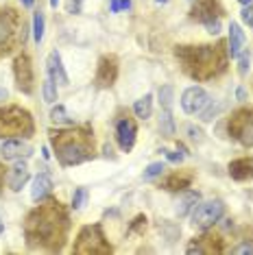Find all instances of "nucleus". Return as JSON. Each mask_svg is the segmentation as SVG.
Wrapping results in <instances>:
<instances>
[{"label":"nucleus","mask_w":253,"mask_h":255,"mask_svg":"<svg viewBox=\"0 0 253 255\" xmlns=\"http://www.w3.org/2000/svg\"><path fill=\"white\" fill-rule=\"evenodd\" d=\"M53 146L57 150V157L63 166H74L81 164L90 157V142L85 133H77V131H63L50 137Z\"/></svg>","instance_id":"obj_1"},{"label":"nucleus","mask_w":253,"mask_h":255,"mask_svg":"<svg viewBox=\"0 0 253 255\" xmlns=\"http://www.w3.org/2000/svg\"><path fill=\"white\" fill-rule=\"evenodd\" d=\"M177 57L186 63L188 72L194 79H210L214 77V63L218 57L216 46H181Z\"/></svg>","instance_id":"obj_2"},{"label":"nucleus","mask_w":253,"mask_h":255,"mask_svg":"<svg viewBox=\"0 0 253 255\" xmlns=\"http://www.w3.org/2000/svg\"><path fill=\"white\" fill-rule=\"evenodd\" d=\"M57 212H59V207H50V210H42L33 212L31 216L26 220V234L31 240H39V242H53V238L57 234V227H59V223H57Z\"/></svg>","instance_id":"obj_3"},{"label":"nucleus","mask_w":253,"mask_h":255,"mask_svg":"<svg viewBox=\"0 0 253 255\" xmlns=\"http://www.w3.org/2000/svg\"><path fill=\"white\" fill-rule=\"evenodd\" d=\"M33 131V123L28 112L20 107L0 109V137L2 135H26Z\"/></svg>","instance_id":"obj_4"},{"label":"nucleus","mask_w":253,"mask_h":255,"mask_svg":"<svg viewBox=\"0 0 253 255\" xmlns=\"http://www.w3.org/2000/svg\"><path fill=\"white\" fill-rule=\"evenodd\" d=\"M225 212V205L223 201H205L199 203L192 212V225L199 229H210L214 223H218Z\"/></svg>","instance_id":"obj_5"},{"label":"nucleus","mask_w":253,"mask_h":255,"mask_svg":"<svg viewBox=\"0 0 253 255\" xmlns=\"http://www.w3.org/2000/svg\"><path fill=\"white\" fill-rule=\"evenodd\" d=\"M229 133L238 137L245 146H253V112L249 109L236 112L234 118L229 120Z\"/></svg>","instance_id":"obj_6"},{"label":"nucleus","mask_w":253,"mask_h":255,"mask_svg":"<svg viewBox=\"0 0 253 255\" xmlns=\"http://www.w3.org/2000/svg\"><path fill=\"white\" fill-rule=\"evenodd\" d=\"M208 103H210V94L203 88H199V85H194V88H188L181 94V109L186 114H190V116L201 114L205 107H208Z\"/></svg>","instance_id":"obj_7"},{"label":"nucleus","mask_w":253,"mask_h":255,"mask_svg":"<svg viewBox=\"0 0 253 255\" xmlns=\"http://www.w3.org/2000/svg\"><path fill=\"white\" fill-rule=\"evenodd\" d=\"M13 74H15L18 90L24 92V94H31V92H33V66H31L28 55H18V57H15Z\"/></svg>","instance_id":"obj_8"},{"label":"nucleus","mask_w":253,"mask_h":255,"mask_svg":"<svg viewBox=\"0 0 253 255\" xmlns=\"http://www.w3.org/2000/svg\"><path fill=\"white\" fill-rule=\"evenodd\" d=\"M31 146L22 140V137H9L0 144V157L4 161H18L22 157H28L31 155Z\"/></svg>","instance_id":"obj_9"},{"label":"nucleus","mask_w":253,"mask_h":255,"mask_svg":"<svg viewBox=\"0 0 253 255\" xmlns=\"http://www.w3.org/2000/svg\"><path fill=\"white\" fill-rule=\"evenodd\" d=\"M135 135H137V129H135L133 120H131V118L118 120V125H116V142H118L120 150H125V153H126V150L133 148Z\"/></svg>","instance_id":"obj_10"},{"label":"nucleus","mask_w":253,"mask_h":255,"mask_svg":"<svg viewBox=\"0 0 253 255\" xmlns=\"http://www.w3.org/2000/svg\"><path fill=\"white\" fill-rule=\"evenodd\" d=\"M118 77V63L114 57H103L99 63V72H96V83L101 88H109L114 85V81Z\"/></svg>","instance_id":"obj_11"},{"label":"nucleus","mask_w":253,"mask_h":255,"mask_svg":"<svg viewBox=\"0 0 253 255\" xmlns=\"http://www.w3.org/2000/svg\"><path fill=\"white\" fill-rule=\"evenodd\" d=\"M46 66H48V77L55 81L57 85H68L70 83V79H68L66 70H63V63H61V55L53 50V53L48 55V61H46Z\"/></svg>","instance_id":"obj_12"},{"label":"nucleus","mask_w":253,"mask_h":255,"mask_svg":"<svg viewBox=\"0 0 253 255\" xmlns=\"http://www.w3.org/2000/svg\"><path fill=\"white\" fill-rule=\"evenodd\" d=\"M229 177L236 181H247L253 177V157H240L229 164Z\"/></svg>","instance_id":"obj_13"},{"label":"nucleus","mask_w":253,"mask_h":255,"mask_svg":"<svg viewBox=\"0 0 253 255\" xmlns=\"http://www.w3.org/2000/svg\"><path fill=\"white\" fill-rule=\"evenodd\" d=\"M28 177H31V172H28V166L24 164V161H18V164H15L9 170V177H7L9 188L13 190V192H18V190H22L26 185Z\"/></svg>","instance_id":"obj_14"},{"label":"nucleus","mask_w":253,"mask_h":255,"mask_svg":"<svg viewBox=\"0 0 253 255\" xmlns=\"http://www.w3.org/2000/svg\"><path fill=\"white\" fill-rule=\"evenodd\" d=\"M192 15L197 20H201L203 24L216 20L218 13H216V0H197L194 2V9H192Z\"/></svg>","instance_id":"obj_15"},{"label":"nucleus","mask_w":253,"mask_h":255,"mask_svg":"<svg viewBox=\"0 0 253 255\" xmlns=\"http://www.w3.org/2000/svg\"><path fill=\"white\" fill-rule=\"evenodd\" d=\"M53 190V179H50L48 172H42L33 179V188H31V199L33 201H44L46 196Z\"/></svg>","instance_id":"obj_16"},{"label":"nucleus","mask_w":253,"mask_h":255,"mask_svg":"<svg viewBox=\"0 0 253 255\" xmlns=\"http://www.w3.org/2000/svg\"><path fill=\"white\" fill-rule=\"evenodd\" d=\"M227 46H229V55L234 57H238L240 53H243V48H245V31L240 28V24H236V22H232L229 24V42H227Z\"/></svg>","instance_id":"obj_17"},{"label":"nucleus","mask_w":253,"mask_h":255,"mask_svg":"<svg viewBox=\"0 0 253 255\" xmlns=\"http://www.w3.org/2000/svg\"><path fill=\"white\" fill-rule=\"evenodd\" d=\"M15 35V22L9 13H0V48L11 44Z\"/></svg>","instance_id":"obj_18"},{"label":"nucleus","mask_w":253,"mask_h":255,"mask_svg":"<svg viewBox=\"0 0 253 255\" xmlns=\"http://www.w3.org/2000/svg\"><path fill=\"white\" fill-rule=\"evenodd\" d=\"M133 112H135L137 118H142V120L151 118V114H153V96L151 94H144L140 101H135Z\"/></svg>","instance_id":"obj_19"},{"label":"nucleus","mask_w":253,"mask_h":255,"mask_svg":"<svg viewBox=\"0 0 253 255\" xmlns=\"http://www.w3.org/2000/svg\"><path fill=\"white\" fill-rule=\"evenodd\" d=\"M197 203H199V192H186L183 199L179 201V205H177V214H179V216H186Z\"/></svg>","instance_id":"obj_20"},{"label":"nucleus","mask_w":253,"mask_h":255,"mask_svg":"<svg viewBox=\"0 0 253 255\" xmlns=\"http://www.w3.org/2000/svg\"><path fill=\"white\" fill-rule=\"evenodd\" d=\"M50 120H53L55 125H74V118L68 114V109L63 105L53 107V112H50Z\"/></svg>","instance_id":"obj_21"},{"label":"nucleus","mask_w":253,"mask_h":255,"mask_svg":"<svg viewBox=\"0 0 253 255\" xmlns=\"http://www.w3.org/2000/svg\"><path fill=\"white\" fill-rule=\"evenodd\" d=\"M42 96L48 105H55L57 103V83L50 77H46L44 83H42Z\"/></svg>","instance_id":"obj_22"},{"label":"nucleus","mask_w":253,"mask_h":255,"mask_svg":"<svg viewBox=\"0 0 253 255\" xmlns=\"http://www.w3.org/2000/svg\"><path fill=\"white\" fill-rule=\"evenodd\" d=\"M172 101H175V90L172 85H162L159 88V105L166 112H172Z\"/></svg>","instance_id":"obj_23"},{"label":"nucleus","mask_w":253,"mask_h":255,"mask_svg":"<svg viewBox=\"0 0 253 255\" xmlns=\"http://www.w3.org/2000/svg\"><path fill=\"white\" fill-rule=\"evenodd\" d=\"M159 129L166 137H172L175 135V120H172V112H162V118H159Z\"/></svg>","instance_id":"obj_24"},{"label":"nucleus","mask_w":253,"mask_h":255,"mask_svg":"<svg viewBox=\"0 0 253 255\" xmlns=\"http://www.w3.org/2000/svg\"><path fill=\"white\" fill-rule=\"evenodd\" d=\"M190 181H192V179H190V177H179V175H170L168 179H166L164 188H166V190H186L188 185H190Z\"/></svg>","instance_id":"obj_25"},{"label":"nucleus","mask_w":253,"mask_h":255,"mask_svg":"<svg viewBox=\"0 0 253 255\" xmlns=\"http://www.w3.org/2000/svg\"><path fill=\"white\" fill-rule=\"evenodd\" d=\"M33 37H35L37 44L44 39V13L42 11H35V15H33Z\"/></svg>","instance_id":"obj_26"},{"label":"nucleus","mask_w":253,"mask_h":255,"mask_svg":"<svg viewBox=\"0 0 253 255\" xmlns=\"http://www.w3.org/2000/svg\"><path fill=\"white\" fill-rule=\"evenodd\" d=\"M221 109H223L221 103H216V105H214V103L210 101V103H208V107H205L203 112H201V120H203V123H210V120H214V118H216Z\"/></svg>","instance_id":"obj_27"},{"label":"nucleus","mask_w":253,"mask_h":255,"mask_svg":"<svg viewBox=\"0 0 253 255\" xmlns=\"http://www.w3.org/2000/svg\"><path fill=\"white\" fill-rule=\"evenodd\" d=\"M85 201H88V188H79L72 196V207L74 210H81V207L85 205Z\"/></svg>","instance_id":"obj_28"},{"label":"nucleus","mask_w":253,"mask_h":255,"mask_svg":"<svg viewBox=\"0 0 253 255\" xmlns=\"http://www.w3.org/2000/svg\"><path fill=\"white\" fill-rule=\"evenodd\" d=\"M164 170H166V168H164V164H162V161H155V164H151V166H148L146 170H144V179L159 177V175H162Z\"/></svg>","instance_id":"obj_29"},{"label":"nucleus","mask_w":253,"mask_h":255,"mask_svg":"<svg viewBox=\"0 0 253 255\" xmlns=\"http://www.w3.org/2000/svg\"><path fill=\"white\" fill-rule=\"evenodd\" d=\"M183 129H186V133L190 135V140H192V142H203V133H201L194 125H186Z\"/></svg>","instance_id":"obj_30"},{"label":"nucleus","mask_w":253,"mask_h":255,"mask_svg":"<svg viewBox=\"0 0 253 255\" xmlns=\"http://www.w3.org/2000/svg\"><path fill=\"white\" fill-rule=\"evenodd\" d=\"M238 57H240V68H238V70H240V74H243V77H245V74H247V72H249V63H251V55H249V53H240Z\"/></svg>","instance_id":"obj_31"},{"label":"nucleus","mask_w":253,"mask_h":255,"mask_svg":"<svg viewBox=\"0 0 253 255\" xmlns=\"http://www.w3.org/2000/svg\"><path fill=\"white\" fill-rule=\"evenodd\" d=\"M240 18H243V22L247 26L253 28V4H247V7L243 9V13H240Z\"/></svg>","instance_id":"obj_32"},{"label":"nucleus","mask_w":253,"mask_h":255,"mask_svg":"<svg viewBox=\"0 0 253 255\" xmlns=\"http://www.w3.org/2000/svg\"><path fill=\"white\" fill-rule=\"evenodd\" d=\"M131 7V0H114L112 2V13H118L120 9H129Z\"/></svg>","instance_id":"obj_33"},{"label":"nucleus","mask_w":253,"mask_h":255,"mask_svg":"<svg viewBox=\"0 0 253 255\" xmlns=\"http://www.w3.org/2000/svg\"><path fill=\"white\" fill-rule=\"evenodd\" d=\"M205 26H208V31L212 33V35H218V33H221V20H212V22H208V24H205Z\"/></svg>","instance_id":"obj_34"},{"label":"nucleus","mask_w":253,"mask_h":255,"mask_svg":"<svg viewBox=\"0 0 253 255\" xmlns=\"http://www.w3.org/2000/svg\"><path fill=\"white\" fill-rule=\"evenodd\" d=\"M234 253H253V245H240L234 249Z\"/></svg>","instance_id":"obj_35"},{"label":"nucleus","mask_w":253,"mask_h":255,"mask_svg":"<svg viewBox=\"0 0 253 255\" xmlns=\"http://www.w3.org/2000/svg\"><path fill=\"white\" fill-rule=\"evenodd\" d=\"M164 153H166V157H168L170 161H181L183 159L181 153H172V150H164Z\"/></svg>","instance_id":"obj_36"},{"label":"nucleus","mask_w":253,"mask_h":255,"mask_svg":"<svg viewBox=\"0 0 253 255\" xmlns=\"http://www.w3.org/2000/svg\"><path fill=\"white\" fill-rule=\"evenodd\" d=\"M4 170H7V168L0 164V188H2V183H4Z\"/></svg>","instance_id":"obj_37"},{"label":"nucleus","mask_w":253,"mask_h":255,"mask_svg":"<svg viewBox=\"0 0 253 255\" xmlns=\"http://www.w3.org/2000/svg\"><path fill=\"white\" fill-rule=\"evenodd\" d=\"M22 4H24V7H33V2H35V0H20Z\"/></svg>","instance_id":"obj_38"},{"label":"nucleus","mask_w":253,"mask_h":255,"mask_svg":"<svg viewBox=\"0 0 253 255\" xmlns=\"http://www.w3.org/2000/svg\"><path fill=\"white\" fill-rule=\"evenodd\" d=\"M4 98H7V90L0 88V101H4Z\"/></svg>","instance_id":"obj_39"},{"label":"nucleus","mask_w":253,"mask_h":255,"mask_svg":"<svg viewBox=\"0 0 253 255\" xmlns=\"http://www.w3.org/2000/svg\"><path fill=\"white\" fill-rule=\"evenodd\" d=\"M238 2H240V4H245V7H247V4H251L253 0H238Z\"/></svg>","instance_id":"obj_40"},{"label":"nucleus","mask_w":253,"mask_h":255,"mask_svg":"<svg viewBox=\"0 0 253 255\" xmlns=\"http://www.w3.org/2000/svg\"><path fill=\"white\" fill-rule=\"evenodd\" d=\"M59 4V0H50V7H57Z\"/></svg>","instance_id":"obj_41"},{"label":"nucleus","mask_w":253,"mask_h":255,"mask_svg":"<svg viewBox=\"0 0 253 255\" xmlns=\"http://www.w3.org/2000/svg\"><path fill=\"white\" fill-rule=\"evenodd\" d=\"M4 231V223H2V218H0V234Z\"/></svg>","instance_id":"obj_42"},{"label":"nucleus","mask_w":253,"mask_h":255,"mask_svg":"<svg viewBox=\"0 0 253 255\" xmlns=\"http://www.w3.org/2000/svg\"><path fill=\"white\" fill-rule=\"evenodd\" d=\"M155 2H162L164 4V2H168V0H155Z\"/></svg>","instance_id":"obj_43"}]
</instances>
